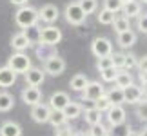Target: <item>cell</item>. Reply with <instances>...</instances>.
I'll use <instances>...</instances> for the list:
<instances>
[{
	"label": "cell",
	"mask_w": 147,
	"mask_h": 136,
	"mask_svg": "<svg viewBox=\"0 0 147 136\" xmlns=\"http://www.w3.org/2000/svg\"><path fill=\"white\" fill-rule=\"evenodd\" d=\"M15 24L20 27V29H26L29 26L38 24V9L31 7V5H20L15 13Z\"/></svg>",
	"instance_id": "1"
},
{
	"label": "cell",
	"mask_w": 147,
	"mask_h": 136,
	"mask_svg": "<svg viewBox=\"0 0 147 136\" xmlns=\"http://www.w3.org/2000/svg\"><path fill=\"white\" fill-rule=\"evenodd\" d=\"M62 42V31L56 26L49 24L46 27H42L40 31V38H38V44L44 45V47H55L56 44Z\"/></svg>",
	"instance_id": "2"
},
{
	"label": "cell",
	"mask_w": 147,
	"mask_h": 136,
	"mask_svg": "<svg viewBox=\"0 0 147 136\" xmlns=\"http://www.w3.org/2000/svg\"><path fill=\"white\" fill-rule=\"evenodd\" d=\"M64 16H65V22L71 24V26H82L84 22H86V18H87V15L82 11L78 2H69L67 4L65 9H64Z\"/></svg>",
	"instance_id": "3"
},
{
	"label": "cell",
	"mask_w": 147,
	"mask_h": 136,
	"mask_svg": "<svg viewBox=\"0 0 147 136\" xmlns=\"http://www.w3.org/2000/svg\"><path fill=\"white\" fill-rule=\"evenodd\" d=\"M65 71V60L58 55H49L44 58V73L51 76H60Z\"/></svg>",
	"instance_id": "4"
},
{
	"label": "cell",
	"mask_w": 147,
	"mask_h": 136,
	"mask_svg": "<svg viewBox=\"0 0 147 136\" xmlns=\"http://www.w3.org/2000/svg\"><path fill=\"white\" fill-rule=\"evenodd\" d=\"M7 67H11V69H13L16 75H18V73H22V75H24V73L31 67V58H29L26 53L15 51V53L7 58Z\"/></svg>",
	"instance_id": "5"
},
{
	"label": "cell",
	"mask_w": 147,
	"mask_h": 136,
	"mask_svg": "<svg viewBox=\"0 0 147 136\" xmlns=\"http://www.w3.org/2000/svg\"><path fill=\"white\" fill-rule=\"evenodd\" d=\"M91 53L96 56V58L109 56L113 53V44H111V40H109V38H105V36L93 38V42H91Z\"/></svg>",
	"instance_id": "6"
},
{
	"label": "cell",
	"mask_w": 147,
	"mask_h": 136,
	"mask_svg": "<svg viewBox=\"0 0 147 136\" xmlns=\"http://www.w3.org/2000/svg\"><path fill=\"white\" fill-rule=\"evenodd\" d=\"M60 18V9L56 7L55 4H44L40 9H38V20L46 22V24H55L56 20Z\"/></svg>",
	"instance_id": "7"
},
{
	"label": "cell",
	"mask_w": 147,
	"mask_h": 136,
	"mask_svg": "<svg viewBox=\"0 0 147 136\" xmlns=\"http://www.w3.org/2000/svg\"><path fill=\"white\" fill-rule=\"evenodd\" d=\"M105 118H107V122H109V125L118 127L125 122L127 114H125V109H123L122 105H111L109 109L105 111Z\"/></svg>",
	"instance_id": "8"
},
{
	"label": "cell",
	"mask_w": 147,
	"mask_h": 136,
	"mask_svg": "<svg viewBox=\"0 0 147 136\" xmlns=\"http://www.w3.org/2000/svg\"><path fill=\"white\" fill-rule=\"evenodd\" d=\"M49 116H51V107L47 104L38 102L36 105H31V118H33V122H36V123H47Z\"/></svg>",
	"instance_id": "9"
},
{
	"label": "cell",
	"mask_w": 147,
	"mask_h": 136,
	"mask_svg": "<svg viewBox=\"0 0 147 136\" xmlns=\"http://www.w3.org/2000/svg\"><path fill=\"white\" fill-rule=\"evenodd\" d=\"M105 94V87L102 86L100 82H87V86L84 87L82 91V98H87V100H98L100 96H104Z\"/></svg>",
	"instance_id": "10"
},
{
	"label": "cell",
	"mask_w": 147,
	"mask_h": 136,
	"mask_svg": "<svg viewBox=\"0 0 147 136\" xmlns=\"http://www.w3.org/2000/svg\"><path fill=\"white\" fill-rule=\"evenodd\" d=\"M24 76H26V83L27 86H33V87L42 86L44 80H46V73H44V69H40V67H33V65L24 73Z\"/></svg>",
	"instance_id": "11"
},
{
	"label": "cell",
	"mask_w": 147,
	"mask_h": 136,
	"mask_svg": "<svg viewBox=\"0 0 147 136\" xmlns=\"http://www.w3.org/2000/svg\"><path fill=\"white\" fill-rule=\"evenodd\" d=\"M20 98L22 102H24L26 105H36L38 102L42 100V91L38 89V87H33V86H27L22 89V93H20Z\"/></svg>",
	"instance_id": "12"
},
{
	"label": "cell",
	"mask_w": 147,
	"mask_h": 136,
	"mask_svg": "<svg viewBox=\"0 0 147 136\" xmlns=\"http://www.w3.org/2000/svg\"><path fill=\"white\" fill-rule=\"evenodd\" d=\"M69 94L65 93V91H55L53 94L49 96V107H51V111H62L64 107L69 104Z\"/></svg>",
	"instance_id": "13"
},
{
	"label": "cell",
	"mask_w": 147,
	"mask_h": 136,
	"mask_svg": "<svg viewBox=\"0 0 147 136\" xmlns=\"http://www.w3.org/2000/svg\"><path fill=\"white\" fill-rule=\"evenodd\" d=\"M123 98H125L127 104H138L144 98V89L136 83H131V86L123 87Z\"/></svg>",
	"instance_id": "14"
},
{
	"label": "cell",
	"mask_w": 147,
	"mask_h": 136,
	"mask_svg": "<svg viewBox=\"0 0 147 136\" xmlns=\"http://www.w3.org/2000/svg\"><path fill=\"white\" fill-rule=\"evenodd\" d=\"M118 45H120L122 49H129L133 47L134 44H136V33H134L133 29H127L123 33H118V38H116Z\"/></svg>",
	"instance_id": "15"
},
{
	"label": "cell",
	"mask_w": 147,
	"mask_h": 136,
	"mask_svg": "<svg viewBox=\"0 0 147 136\" xmlns=\"http://www.w3.org/2000/svg\"><path fill=\"white\" fill-rule=\"evenodd\" d=\"M122 13L123 16H127L129 20L134 18V16H138L142 13V2H138V0H129L122 5Z\"/></svg>",
	"instance_id": "16"
},
{
	"label": "cell",
	"mask_w": 147,
	"mask_h": 136,
	"mask_svg": "<svg viewBox=\"0 0 147 136\" xmlns=\"http://www.w3.org/2000/svg\"><path fill=\"white\" fill-rule=\"evenodd\" d=\"M16 82V73L11 67H0V87H11Z\"/></svg>",
	"instance_id": "17"
},
{
	"label": "cell",
	"mask_w": 147,
	"mask_h": 136,
	"mask_svg": "<svg viewBox=\"0 0 147 136\" xmlns=\"http://www.w3.org/2000/svg\"><path fill=\"white\" fill-rule=\"evenodd\" d=\"M0 136H22V127L13 120H7L0 125Z\"/></svg>",
	"instance_id": "18"
},
{
	"label": "cell",
	"mask_w": 147,
	"mask_h": 136,
	"mask_svg": "<svg viewBox=\"0 0 147 136\" xmlns=\"http://www.w3.org/2000/svg\"><path fill=\"white\" fill-rule=\"evenodd\" d=\"M29 40L26 38V35L22 31H18V33H15L13 36H11V47H13L15 51H20V53H24V51L29 47Z\"/></svg>",
	"instance_id": "19"
},
{
	"label": "cell",
	"mask_w": 147,
	"mask_h": 136,
	"mask_svg": "<svg viewBox=\"0 0 147 136\" xmlns=\"http://www.w3.org/2000/svg\"><path fill=\"white\" fill-rule=\"evenodd\" d=\"M62 112H64L65 120H76V118L82 114V105L78 104V102H69V104L62 109Z\"/></svg>",
	"instance_id": "20"
},
{
	"label": "cell",
	"mask_w": 147,
	"mask_h": 136,
	"mask_svg": "<svg viewBox=\"0 0 147 136\" xmlns=\"http://www.w3.org/2000/svg\"><path fill=\"white\" fill-rule=\"evenodd\" d=\"M105 96L107 100L111 102L113 105H122L123 102H125V98H123V89L122 87H111L109 91H105Z\"/></svg>",
	"instance_id": "21"
},
{
	"label": "cell",
	"mask_w": 147,
	"mask_h": 136,
	"mask_svg": "<svg viewBox=\"0 0 147 136\" xmlns=\"http://www.w3.org/2000/svg\"><path fill=\"white\" fill-rule=\"evenodd\" d=\"M15 107V96L7 91H0V112H7Z\"/></svg>",
	"instance_id": "22"
},
{
	"label": "cell",
	"mask_w": 147,
	"mask_h": 136,
	"mask_svg": "<svg viewBox=\"0 0 147 136\" xmlns=\"http://www.w3.org/2000/svg\"><path fill=\"white\" fill-rule=\"evenodd\" d=\"M115 83L118 87H127V86H131V83H134V80H133V75L129 71H125V69H118V73H116V78H115Z\"/></svg>",
	"instance_id": "23"
},
{
	"label": "cell",
	"mask_w": 147,
	"mask_h": 136,
	"mask_svg": "<svg viewBox=\"0 0 147 136\" xmlns=\"http://www.w3.org/2000/svg\"><path fill=\"white\" fill-rule=\"evenodd\" d=\"M87 82H89V78H87L86 75H82V73H76V75L71 78L69 86H71V89L75 91V93H82L84 87L87 86Z\"/></svg>",
	"instance_id": "24"
},
{
	"label": "cell",
	"mask_w": 147,
	"mask_h": 136,
	"mask_svg": "<svg viewBox=\"0 0 147 136\" xmlns=\"http://www.w3.org/2000/svg\"><path fill=\"white\" fill-rule=\"evenodd\" d=\"M40 27H38V24L35 26H29V27H26V29H22V33L26 35V38L29 40V44H38V38H40Z\"/></svg>",
	"instance_id": "25"
},
{
	"label": "cell",
	"mask_w": 147,
	"mask_h": 136,
	"mask_svg": "<svg viewBox=\"0 0 147 136\" xmlns=\"http://www.w3.org/2000/svg\"><path fill=\"white\" fill-rule=\"evenodd\" d=\"M115 18H116V13H113V11L105 9V7H102L100 13L96 15V20L100 22L102 26H111L113 22H115Z\"/></svg>",
	"instance_id": "26"
},
{
	"label": "cell",
	"mask_w": 147,
	"mask_h": 136,
	"mask_svg": "<svg viewBox=\"0 0 147 136\" xmlns=\"http://www.w3.org/2000/svg\"><path fill=\"white\" fill-rule=\"evenodd\" d=\"M84 118H86V123H89V125H96V123L102 122V112L98 109H86L84 111Z\"/></svg>",
	"instance_id": "27"
},
{
	"label": "cell",
	"mask_w": 147,
	"mask_h": 136,
	"mask_svg": "<svg viewBox=\"0 0 147 136\" xmlns=\"http://www.w3.org/2000/svg\"><path fill=\"white\" fill-rule=\"evenodd\" d=\"M111 26L115 27V31H116V33H123V31L131 29V22H129V18H127V16H123V15L116 16L115 22H113Z\"/></svg>",
	"instance_id": "28"
},
{
	"label": "cell",
	"mask_w": 147,
	"mask_h": 136,
	"mask_svg": "<svg viewBox=\"0 0 147 136\" xmlns=\"http://www.w3.org/2000/svg\"><path fill=\"white\" fill-rule=\"evenodd\" d=\"M47 123H51V125L56 129V127L65 125L67 120H65V116H64V112H62V111H51V116H49Z\"/></svg>",
	"instance_id": "29"
},
{
	"label": "cell",
	"mask_w": 147,
	"mask_h": 136,
	"mask_svg": "<svg viewBox=\"0 0 147 136\" xmlns=\"http://www.w3.org/2000/svg\"><path fill=\"white\" fill-rule=\"evenodd\" d=\"M78 4L86 15H93L98 9V0H78Z\"/></svg>",
	"instance_id": "30"
},
{
	"label": "cell",
	"mask_w": 147,
	"mask_h": 136,
	"mask_svg": "<svg viewBox=\"0 0 147 136\" xmlns=\"http://www.w3.org/2000/svg\"><path fill=\"white\" fill-rule=\"evenodd\" d=\"M122 5H123L122 0H104V7L109 9V11H113V13H120V11H122Z\"/></svg>",
	"instance_id": "31"
},
{
	"label": "cell",
	"mask_w": 147,
	"mask_h": 136,
	"mask_svg": "<svg viewBox=\"0 0 147 136\" xmlns=\"http://www.w3.org/2000/svg\"><path fill=\"white\" fill-rule=\"evenodd\" d=\"M116 73H118L116 67H107V69L100 71V76H102V80H104V82H115Z\"/></svg>",
	"instance_id": "32"
},
{
	"label": "cell",
	"mask_w": 147,
	"mask_h": 136,
	"mask_svg": "<svg viewBox=\"0 0 147 136\" xmlns=\"http://www.w3.org/2000/svg\"><path fill=\"white\" fill-rule=\"evenodd\" d=\"M111 105H113V104H111L109 100H107V96H105V94H104V96H100L98 100H94V109H98L100 112H105Z\"/></svg>",
	"instance_id": "33"
},
{
	"label": "cell",
	"mask_w": 147,
	"mask_h": 136,
	"mask_svg": "<svg viewBox=\"0 0 147 136\" xmlns=\"http://www.w3.org/2000/svg\"><path fill=\"white\" fill-rule=\"evenodd\" d=\"M136 64H138V58L134 55H123V67H122V69L131 71V69L136 67Z\"/></svg>",
	"instance_id": "34"
},
{
	"label": "cell",
	"mask_w": 147,
	"mask_h": 136,
	"mask_svg": "<svg viewBox=\"0 0 147 136\" xmlns=\"http://www.w3.org/2000/svg\"><path fill=\"white\" fill-rule=\"evenodd\" d=\"M136 116H138V120H142V122H147V100L144 102H138V105H136Z\"/></svg>",
	"instance_id": "35"
},
{
	"label": "cell",
	"mask_w": 147,
	"mask_h": 136,
	"mask_svg": "<svg viewBox=\"0 0 147 136\" xmlns=\"http://www.w3.org/2000/svg\"><path fill=\"white\" fill-rule=\"evenodd\" d=\"M107 67H113V60H111V55L109 56H102V58L96 60V69L98 71H104Z\"/></svg>",
	"instance_id": "36"
},
{
	"label": "cell",
	"mask_w": 147,
	"mask_h": 136,
	"mask_svg": "<svg viewBox=\"0 0 147 136\" xmlns=\"http://www.w3.org/2000/svg\"><path fill=\"white\" fill-rule=\"evenodd\" d=\"M123 55H125V53H111L113 67H116V69H122V67H123Z\"/></svg>",
	"instance_id": "37"
},
{
	"label": "cell",
	"mask_w": 147,
	"mask_h": 136,
	"mask_svg": "<svg viewBox=\"0 0 147 136\" xmlns=\"http://www.w3.org/2000/svg\"><path fill=\"white\" fill-rule=\"evenodd\" d=\"M136 27H138V29L142 31V33H145V35H147V13H144V15L140 13V15H138Z\"/></svg>",
	"instance_id": "38"
},
{
	"label": "cell",
	"mask_w": 147,
	"mask_h": 136,
	"mask_svg": "<svg viewBox=\"0 0 147 136\" xmlns=\"http://www.w3.org/2000/svg\"><path fill=\"white\" fill-rule=\"evenodd\" d=\"M107 131H105V127L102 125V122L96 123V125H91V131H89V136H104Z\"/></svg>",
	"instance_id": "39"
},
{
	"label": "cell",
	"mask_w": 147,
	"mask_h": 136,
	"mask_svg": "<svg viewBox=\"0 0 147 136\" xmlns=\"http://www.w3.org/2000/svg\"><path fill=\"white\" fill-rule=\"evenodd\" d=\"M55 136H73V129L67 127V125H62V127H56V133Z\"/></svg>",
	"instance_id": "40"
},
{
	"label": "cell",
	"mask_w": 147,
	"mask_h": 136,
	"mask_svg": "<svg viewBox=\"0 0 147 136\" xmlns=\"http://www.w3.org/2000/svg\"><path fill=\"white\" fill-rule=\"evenodd\" d=\"M82 102H84V104H80V105H82V111H86V109H93V107H94V102H93V100L82 98Z\"/></svg>",
	"instance_id": "41"
},
{
	"label": "cell",
	"mask_w": 147,
	"mask_h": 136,
	"mask_svg": "<svg viewBox=\"0 0 147 136\" xmlns=\"http://www.w3.org/2000/svg\"><path fill=\"white\" fill-rule=\"evenodd\" d=\"M136 67H138L140 71H147V56H144V58H140V60H138Z\"/></svg>",
	"instance_id": "42"
},
{
	"label": "cell",
	"mask_w": 147,
	"mask_h": 136,
	"mask_svg": "<svg viewBox=\"0 0 147 136\" xmlns=\"http://www.w3.org/2000/svg\"><path fill=\"white\" fill-rule=\"evenodd\" d=\"M138 78H140V82H142L144 86H147V71H140Z\"/></svg>",
	"instance_id": "43"
},
{
	"label": "cell",
	"mask_w": 147,
	"mask_h": 136,
	"mask_svg": "<svg viewBox=\"0 0 147 136\" xmlns=\"http://www.w3.org/2000/svg\"><path fill=\"white\" fill-rule=\"evenodd\" d=\"M9 2H11V4H15V5H18V7H20V5H26L27 2H29V0H9Z\"/></svg>",
	"instance_id": "44"
},
{
	"label": "cell",
	"mask_w": 147,
	"mask_h": 136,
	"mask_svg": "<svg viewBox=\"0 0 147 136\" xmlns=\"http://www.w3.org/2000/svg\"><path fill=\"white\" fill-rule=\"evenodd\" d=\"M125 136H140V133H136V131H129Z\"/></svg>",
	"instance_id": "45"
},
{
	"label": "cell",
	"mask_w": 147,
	"mask_h": 136,
	"mask_svg": "<svg viewBox=\"0 0 147 136\" xmlns=\"http://www.w3.org/2000/svg\"><path fill=\"white\" fill-rule=\"evenodd\" d=\"M73 136H89V134H86V133H73Z\"/></svg>",
	"instance_id": "46"
},
{
	"label": "cell",
	"mask_w": 147,
	"mask_h": 136,
	"mask_svg": "<svg viewBox=\"0 0 147 136\" xmlns=\"http://www.w3.org/2000/svg\"><path fill=\"white\" fill-rule=\"evenodd\" d=\"M140 136H147V129H144V131L140 133Z\"/></svg>",
	"instance_id": "47"
},
{
	"label": "cell",
	"mask_w": 147,
	"mask_h": 136,
	"mask_svg": "<svg viewBox=\"0 0 147 136\" xmlns=\"http://www.w3.org/2000/svg\"><path fill=\"white\" fill-rule=\"evenodd\" d=\"M144 93H145V94H147V86H144Z\"/></svg>",
	"instance_id": "48"
},
{
	"label": "cell",
	"mask_w": 147,
	"mask_h": 136,
	"mask_svg": "<svg viewBox=\"0 0 147 136\" xmlns=\"http://www.w3.org/2000/svg\"><path fill=\"white\" fill-rule=\"evenodd\" d=\"M122 2H123V4H125V2H129V0H122Z\"/></svg>",
	"instance_id": "49"
},
{
	"label": "cell",
	"mask_w": 147,
	"mask_h": 136,
	"mask_svg": "<svg viewBox=\"0 0 147 136\" xmlns=\"http://www.w3.org/2000/svg\"><path fill=\"white\" fill-rule=\"evenodd\" d=\"M142 2H144V4H147V0H142Z\"/></svg>",
	"instance_id": "50"
},
{
	"label": "cell",
	"mask_w": 147,
	"mask_h": 136,
	"mask_svg": "<svg viewBox=\"0 0 147 136\" xmlns=\"http://www.w3.org/2000/svg\"><path fill=\"white\" fill-rule=\"evenodd\" d=\"M104 136H109V134H107V133H105V134H104Z\"/></svg>",
	"instance_id": "51"
}]
</instances>
